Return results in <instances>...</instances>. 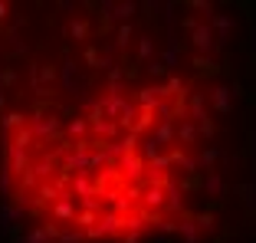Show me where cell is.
I'll return each instance as SVG.
<instances>
[{
	"label": "cell",
	"instance_id": "obj_14",
	"mask_svg": "<svg viewBox=\"0 0 256 243\" xmlns=\"http://www.w3.org/2000/svg\"><path fill=\"white\" fill-rule=\"evenodd\" d=\"M207 194H210V198H220V194H224V178H220L217 171H207Z\"/></svg>",
	"mask_w": 256,
	"mask_h": 243
},
{
	"label": "cell",
	"instance_id": "obj_4",
	"mask_svg": "<svg viewBox=\"0 0 256 243\" xmlns=\"http://www.w3.org/2000/svg\"><path fill=\"white\" fill-rule=\"evenodd\" d=\"M210 106L217 108L220 115H226L234 108V89H226V86H214L210 89Z\"/></svg>",
	"mask_w": 256,
	"mask_h": 243
},
{
	"label": "cell",
	"instance_id": "obj_21",
	"mask_svg": "<svg viewBox=\"0 0 256 243\" xmlns=\"http://www.w3.org/2000/svg\"><path fill=\"white\" fill-rule=\"evenodd\" d=\"M164 66L168 69L178 66V43H168V50H164Z\"/></svg>",
	"mask_w": 256,
	"mask_h": 243
},
{
	"label": "cell",
	"instance_id": "obj_7",
	"mask_svg": "<svg viewBox=\"0 0 256 243\" xmlns=\"http://www.w3.org/2000/svg\"><path fill=\"white\" fill-rule=\"evenodd\" d=\"M210 26H214V33H217V43H226V36H230V26H234V20L226 14H214L210 16Z\"/></svg>",
	"mask_w": 256,
	"mask_h": 243
},
{
	"label": "cell",
	"instance_id": "obj_3",
	"mask_svg": "<svg viewBox=\"0 0 256 243\" xmlns=\"http://www.w3.org/2000/svg\"><path fill=\"white\" fill-rule=\"evenodd\" d=\"M190 43H194V50H200V53H210L214 46H220L210 23H197V30L190 33Z\"/></svg>",
	"mask_w": 256,
	"mask_h": 243
},
{
	"label": "cell",
	"instance_id": "obj_24",
	"mask_svg": "<svg viewBox=\"0 0 256 243\" xmlns=\"http://www.w3.org/2000/svg\"><path fill=\"white\" fill-rule=\"evenodd\" d=\"M217 161V148H207V152H200V164H214Z\"/></svg>",
	"mask_w": 256,
	"mask_h": 243
},
{
	"label": "cell",
	"instance_id": "obj_6",
	"mask_svg": "<svg viewBox=\"0 0 256 243\" xmlns=\"http://www.w3.org/2000/svg\"><path fill=\"white\" fill-rule=\"evenodd\" d=\"M197 135H200V128H197V122L190 118V115L178 122V142H184V148H190V144L197 142Z\"/></svg>",
	"mask_w": 256,
	"mask_h": 243
},
{
	"label": "cell",
	"instance_id": "obj_15",
	"mask_svg": "<svg viewBox=\"0 0 256 243\" xmlns=\"http://www.w3.org/2000/svg\"><path fill=\"white\" fill-rule=\"evenodd\" d=\"M23 122H26V118H23L20 112H7V115H4V128L16 135V132H23Z\"/></svg>",
	"mask_w": 256,
	"mask_h": 243
},
{
	"label": "cell",
	"instance_id": "obj_22",
	"mask_svg": "<svg viewBox=\"0 0 256 243\" xmlns=\"http://www.w3.org/2000/svg\"><path fill=\"white\" fill-rule=\"evenodd\" d=\"M148 72H151V76H168L164 60H151V62H148Z\"/></svg>",
	"mask_w": 256,
	"mask_h": 243
},
{
	"label": "cell",
	"instance_id": "obj_2",
	"mask_svg": "<svg viewBox=\"0 0 256 243\" xmlns=\"http://www.w3.org/2000/svg\"><path fill=\"white\" fill-rule=\"evenodd\" d=\"M56 128H60V122H56V115H53V112H46V108H40V112L30 118V132H33L36 138H50V135H56Z\"/></svg>",
	"mask_w": 256,
	"mask_h": 243
},
{
	"label": "cell",
	"instance_id": "obj_18",
	"mask_svg": "<svg viewBox=\"0 0 256 243\" xmlns=\"http://www.w3.org/2000/svg\"><path fill=\"white\" fill-rule=\"evenodd\" d=\"M194 69H197V72H207V76H214V72H217V66H214L210 56H194Z\"/></svg>",
	"mask_w": 256,
	"mask_h": 243
},
{
	"label": "cell",
	"instance_id": "obj_19",
	"mask_svg": "<svg viewBox=\"0 0 256 243\" xmlns=\"http://www.w3.org/2000/svg\"><path fill=\"white\" fill-rule=\"evenodd\" d=\"M138 10V4H132V0H125V4H115V14L112 16H118V20H128V16Z\"/></svg>",
	"mask_w": 256,
	"mask_h": 243
},
{
	"label": "cell",
	"instance_id": "obj_5",
	"mask_svg": "<svg viewBox=\"0 0 256 243\" xmlns=\"http://www.w3.org/2000/svg\"><path fill=\"white\" fill-rule=\"evenodd\" d=\"M161 99H164V86H154V89H138L135 106L138 108H158Z\"/></svg>",
	"mask_w": 256,
	"mask_h": 243
},
{
	"label": "cell",
	"instance_id": "obj_9",
	"mask_svg": "<svg viewBox=\"0 0 256 243\" xmlns=\"http://www.w3.org/2000/svg\"><path fill=\"white\" fill-rule=\"evenodd\" d=\"M66 33H69L72 40H79V43H86V40H89V20H82V16H76V20H69Z\"/></svg>",
	"mask_w": 256,
	"mask_h": 243
},
{
	"label": "cell",
	"instance_id": "obj_25",
	"mask_svg": "<svg viewBox=\"0 0 256 243\" xmlns=\"http://www.w3.org/2000/svg\"><path fill=\"white\" fill-rule=\"evenodd\" d=\"M0 20H7V4L0 0Z\"/></svg>",
	"mask_w": 256,
	"mask_h": 243
},
{
	"label": "cell",
	"instance_id": "obj_23",
	"mask_svg": "<svg viewBox=\"0 0 256 243\" xmlns=\"http://www.w3.org/2000/svg\"><path fill=\"white\" fill-rule=\"evenodd\" d=\"M197 224H200V230H207V234L214 230V217H210V214H200V217H197Z\"/></svg>",
	"mask_w": 256,
	"mask_h": 243
},
{
	"label": "cell",
	"instance_id": "obj_8",
	"mask_svg": "<svg viewBox=\"0 0 256 243\" xmlns=\"http://www.w3.org/2000/svg\"><path fill=\"white\" fill-rule=\"evenodd\" d=\"M82 60L86 62H89V66L92 69H112V62H108V56H102V53H98V46H86V50H82Z\"/></svg>",
	"mask_w": 256,
	"mask_h": 243
},
{
	"label": "cell",
	"instance_id": "obj_1",
	"mask_svg": "<svg viewBox=\"0 0 256 243\" xmlns=\"http://www.w3.org/2000/svg\"><path fill=\"white\" fill-rule=\"evenodd\" d=\"M89 125H92V132H96V135H102L106 142H112V138L118 135V122L108 118V115H102L96 106H89Z\"/></svg>",
	"mask_w": 256,
	"mask_h": 243
},
{
	"label": "cell",
	"instance_id": "obj_17",
	"mask_svg": "<svg viewBox=\"0 0 256 243\" xmlns=\"http://www.w3.org/2000/svg\"><path fill=\"white\" fill-rule=\"evenodd\" d=\"M89 128H92V125L86 118H72V122H69V135H79V142H86V132H89Z\"/></svg>",
	"mask_w": 256,
	"mask_h": 243
},
{
	"label": "cell",
	"instance_id": "obj_13",
	"mask_svg": "<svg viewBox=\"0 0 256 243\" xmlns=\"http://www.w3.org/2000/svg\"><path fill=\"white\" fill-rule=\"evenodd\" d=\"M132 36H135V30H132V23H122L118 30H115V46H118V50H125V46L132 43Z\"/></svg>",
	"mask_w": 256,
	"mask_h": 243
},
{
	"label": "cell",
	"instance_id": "obj_10",
	"mask_svg": "<svg viewBox=\"0 0 256 243\" xmlns=\"http://www.w3.org/2000/svg\"><path fill=\"white\" fill-rule=\"evenodd\" d=\"M60 72H62V89H66V92H76V86H79V79H76V62L72 60H62Z\"/></svg>",
	"mask_w": 256,
	"mask_h": 243
},
{
	"label": "cell",
	"instance_id": "obj_20",
	"mask_svg": "<svg viewBox=\"0 0 256 243\" xmlns=\"http://www.w3.org/2000/svg\"><path fill=\"white\" fill-rule=\"evenodd\" d=\"M82 230H79V227H69V230H62V234H60V243H82Z\"/></svg>",
	"mask_w": 256,
	"mask_h": 243
},
{
	"label": "cell",
	"instance_id": "obj_16",
	"mask_svg": "<svg viewBox=\"0 0 256 243\" xmlns=\"http://www.w3.org/2000/svg\"><path fill=\"white\" fill-rule=\"evenodd\" d=\"M184 234V240L188 243H197V220H190V217H184L181 220V227H178Z\"/></svg>",
	"mask_w": 256,
	"mask_h": 243
},
{
	"label": "cell",
	"instance_id": "obj_12",
	"mask_svg": "<svg viewBox=\"0 0 256 243\" xmlns=\"http://www.w3.org/2000/svg\"><path fill=\"white\" fill-rule=\"evenodd\" d=\"M151 56H154V40L151 36H138V60L151 62Z\"/></svg>",
	"mask_w": 256,
	"mask_h": 243
},
{
	"label": "cell",
	"instance_id": "obj_11",
	"mask_svg": "<svg viewBox=\"0 0 256 243\" xmlns=\"http://www.w3.org/2000/svg\"><path fill=\"white\" fill-rule=\"evenodd\" d=\"M53 236H60V230H56V227H50V224H43L40 230H33V234L26 236V243H50Z\"/></svg>",
	"mask_w": 256,
	"mask_h": 243
},
{
	"label": "cell",
	"instance_id": "obj_26",
	"mask_svg": "<svg viewBox=\"0 0 256 243\" xmlns=\"http://www.w3.org/2000/svg\"><path fill=\"white\" fill-rule=\"evenodd\" d=\"M0 43H4V30H0Z\"/></svg>",
	"mask_w": 256,
	"mask_h": 243
}]
</instances>
